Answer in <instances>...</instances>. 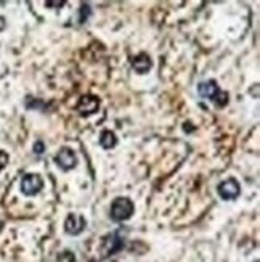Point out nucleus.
Segmentation results:
<instances>
[{"label":"nucleus","mask_w":260,"mask_h":262,"mask_svg":"<svg viewBox=\"0 0 260 262\" xmlns=\"http://www.w3.org/2000/svg\"><path fill=\"white\" fill-rule=\"evenodd\" d=\"M43 188V180L39 174H26L21 180V191L26 196H34Z\"/></svg>","instance_id":"20e7f679"},{"label":"nucleus","mask_w":260,"mask_h":262,"mask_svg":"<svg viewBox=\"0 0 260 262\" xmlns=\"http://www.w3.org/2000/svg\"><path fill=\"white\" fill-rule=\"evenodd\" d=\"M100 108V100L93 95H84L79 100V103L76 106V110L79 111L81 116H90V115H95Z\"/></svg>","instance_id":"6e6552de"},{"label":"nucleus","mask_w":260,"mask_h":262,"mask_svg":"<svg viewBox=\"0 0 260 262\" xmlns=\"http://www.w3.org/2000/svg\"><path fill=\"white\" fill-rule=\"evenodd\" d=\"M198 92L201 97H204L210 101H214L219 108H223L225 105L228 103V94L220 90V87L217 85L216 81H207V82H202L198 87Z\"/></svg>","instance_id":"f257e3e1"},{"label":"nucleus","mask_w":260,"mask_h":262,"mask_svg":"<svg viewBox=\"0 0 260 262\" xmlns=\"http://www.w3.org/2000/svg\"><path fill=\"white\" fill-rule=\"evenodd\" d=\"M100 145L105 148V150H111L117 145V137L114 132L111 130H103L100 135Z\"/></svg>","instance_id":"9d476101"},{"label":"nucleus","mask_w":260,"mask_h":262,"mask_svg":"<svg viewBox=\"0 0 260 262\" xmlns=\"http://www.w3.org/2000/svg\"><path fill=\"white\" fill-rule=\"evenodd\" d=\"M85 227H87V221L84 215L81 214H69L66 217L64 221V230L66 233H69V235H79V233H82L85 230Z\"/></svg>","instance_id":"0eeeda50"},{"label":"nucleus","mask_w":260,"mask_h":262,"mask_svg":"<svg viewBox=\"0 0 260 262\" xmlns=\"http://www.w3.org/2000/svg\"><path fill=\"white\" fill-rule=\"evenodd\" d=\"M55 163L58 164L60 169L63 170H71L76 167L77 164V158H76V153L71 150V148H67V146H63L61 150L56 153L55 156Z\"/></svg>","instance_id":"39448f33"},{"label":"nucleus","mask_w":260,"mask_h":262,"mask_svg":"<svg viewBox=\"0 0 260 262\" xmlns=\"http://www.w3.org/2000/svg\"><path fill=\"white\" fill-rule=\"evenodd\" d=\"M132 68L133 71H137L138 74H146L153 68V60L148 53H138L132 60Z\"/></svg>","instance_id":"1a4fd4ad"},{"label":"nucleus","mask_w":260,"mask_h":262,"mask_svg":"<svg viewBox=\"0 0 260 262\" xmlns=\"http://www.w3.org/2000/svg\"><path fill=\"white\" fill-rule=\"evenodd\" d=\"M133 209H135V206H133V203H132L130 198L119 196L111 204L109 217H111V221H114V222H124V221H127V219L132 217Z\"/></svg>","instance_id":"f03ea898"},{"label":"nucleus","mask_w":260,"mask_h":262,"mask_svg":"<svg viewBox=\"0 0 260 262\" xmlns=\"http://www.w3.org/2000/svg\"><path fill=\"white\" fill-rule=\"evenodd\" d=\"M43 148H45V145L42 142H36V143H34V151H36L37 155H42L43 153Z\"/></svg>","instance_id":"4468645a"},{"label":"nucleus","mask_w":260,"mask_h":262,"mask_svg":"<svg viewBox=\"0 0 260 262\" xmlns=\"http://www.w3.org/2000/svg\"><path fill=\"white\" fill-rule=\"evenodd\" d=\"M47 5L49 7H63L64 2H47Z\"/></svg>","instance_id":"2eb2a0df"},{"label":"nucleus","mask_w":260,"mask_h":262,"mask_svg":"<svg viewBox=\"0 0 260 262\" xmlns=\"http://www.w3.org/2000/svg\"><path fill=\"white\" fill-rule=\"evenodd\" d=\"M217 193H219V196L225 201H231V200H236L240 196V193H241V185H240V182L236 180V179H227V180H223L222 184H219L217 187Z\"/></svg>","instance_id":"7ed1b4c3"},{"label":"nucleus","mask_w":260,"mask_h":262,"mask_svg":"<svg viewBox=\"0 0 260 262\" xmlns=\"http://www.w3.org/2000/svg\"><path fill=\"white\" fill-rule=\"evenodd\" d=\"M55 262H76V256H74V253L67 251V249H66V251L58 254V257H56Z\"/></svg>","instance_id":"9b49d317"},{"label":"nucleus","mask_w":260,"mask_h":262,"mask_svg":"<svg viewBox=\"0 0 260 262\" xmlns=\"http://www.w3.org/2000/svg\"><path fill=\"white\" fill-rule=\"evenodd\" d=\"M7 164H8V155L0 150V170H2Z\"/></svg>","instance_id":"f8f14e48"},{"label":"nucleus","mask_w":260,"mask_h":262,"mask_svg":"<svg viewBox=\"0 0 260 262\" xmlns=\"http://www.w3.org/2000/svg\"><path fill=\"white\" fill-rule=\"evenodd\" d=\"M124 248V242L119 236V232H112L111 235L105 236L103 245H101V256L106 257L109 254H114Z\"/></svg>","instance_id":"423d86ee"},{"label":"nucleus","mask_w":260,"mask_h":262,"mask_svg":"<svg viewBox=\"0 0 260 262\" xmlns=\"http://www.w3.org/2000/svg\"><path fill=\"white\" fill-rule=\"evenodd\" d=\"M88 13H90V7L88 5H82L81 7V21H85Z\"/></svg>","instance_id":"ddd939ff"}]
</instances>
